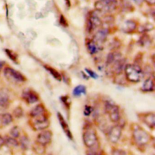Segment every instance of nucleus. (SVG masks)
Instances as JSON below:
<instances>
[{
	"instance_id": "obj_41",
	"label": "nucleus",
	"mask_w": 155,
	"mask_h": 155,
	"mask_svg": "<svg viewBox=\"0 0 155 155\" xmlns=\"http://www.w3.org/2000/svg\"><path fill=\"white\" fill-rule=\"evenodd\" d=\"M66 6L69 8L71 7V1H70V0H66Z\"/></svg>"
},
{
	"instance_id": "obj_8",
	"label": "nucleus",
	"mask_w": 155,
	"mask_h": 155,
	"mask_svg": "<svg viewBox=\"0 0 155 155\" xmlns=\"http://www.w3.org/2000/svg\"><path fill=\"white\" fill-rule=\"evenodd\" d=\"M125 59L122 58V56H121L116 59L109 67L106 68H110L111 73L116 76H119L122 73L124 68H125Z\"/></svg>"
},
{
	"instance_id": "obj_12",
	"label": "nucleus",
	"mask_w": 155,
	"mask_h": 155,
	"mask_svg": "<svg viewBox=\"0 0 155 155\" xmlns=\"http://www.w3.org/2000/svg\"><path fill=\"white\" fill-rule=\"evenodd\" d=\"M122 127L119 125H116L111 128L108 134V138L112 143H117L121 137Z\"/></svg>"
},
{
	"instance_id": "obj_35",
	"label": "nucleus",
	"mask_w": 155,
	"mask_h": 155,
	"mask_svg": "<svg viewBox=\"0 0 155 155\" xmlns=\"http://www.w3.org/2000/svg\"><path fill=\"white\" fill-rule=\"evenodd\" d=\"M61 100L63 101V103L67 107H69L70 106V100H69V98L68 96H63V97H61Z\"/></svg>"
},
{
	"instance_id": "obj_4",
	"label": "nucleus",
	"mask_w": 155,
	"mask_h": 155,
	"mask_svg": "<svg viewBox=\"0 0 155 155\" xmlns=\"http://www.w3.org/2000/svg\"><path fill=\"white\" fill-rule=\"evenodd\" d=\"M31 127L35 131L46 129L50 125V121L46 113L43 115L32 117L30 122Z\"/></svg>"
},
{
	"instance_id": "obj_15",
	"label": "nucleus",
	"mask_w": 155,
	"mask_h": 155,
	"mask_svg": "<svg viewBox=\"0 0 155 155\" xmlns=\"http://www.w3.org/2000/svg\"><path fill=\"white\" fill-rule=\"evenodd\" d=\"M57 116H58V118L59 120V122L61 124V126L62 127V129H63L64 133L66 134V135H67V137L70 139V140H72L73 138V135L72 134L69 129V125L67 124L66 121L65 120L64 118L63 117V116L61 115V113L58 112L57 114Z\"/></svg>"
},
{
	"instance_id": "obj_25",
	"label": "nucleus",
	"mask_w": 155,
	"mask_h": 155,
	"mask_svg": "<svg viewBox=\"0 0 155 155\" xmlns=\"http://www.w3.org/2000/svg\"><path fill=\"white\" fill-rule=\"evenodd\" d=\"M139 42L142 46L149 45L151 44V38L148 35L144 34L140 38Z\"/></svg>"
},
{
	"instance_id": "obj_31",
	"label": "nucleus",
	"mask_w": 155,
	"mask_h": 155,
	"mask_svg": "<svg viewBox=\"0 0 155 155\" xmlns=\"http://www.w3.org/2000/svg\"><path fill=\"white\" fill-rule=\"evenodd\" d=\"M5 52L7 55H8V56L10 58V59L13 61V62H16L17 61V55L15 53H13L12 51H11L9 50H5Z\"/></svg>"
},
{
	"instance_id": "obj_18",
	"label": "nucleus",
	"mask_w": 155,
	"mask_h": 155,
	"mask_svg": "<svg viewBox=\"0 0 155 155\" xmlns=\"http://www.w3.org/2000/svg\"><path fill=\"white\" fill-rule=\"evenodd\" d=\"M86 46L88 53L92 55L96 54L101 49L100 45L95 42L93 39L88 41L87 42Z\"/></svg>"
},
{
	"instance_id": "obj_13",
	"label": "nucleus",
	"mask_w": 155,
	"mask_h": 155,
	"mask_svg": "<svg viewBox=\"0 0 155 155\" xmlns=\"http://www.w3.org/2000/svg\"><path fill=\"white\" fill-rule=\"evenodd\" d=\"M138 117L149 128L154 129L155 126V114L153 112L141 114Z\"/></svg>"
},
{
	"instance_id": "obj_22",
	"label": "nucleus",
	"mask_w": 155,
	"mask_h": 155,
	"mask_svg": "<svg viewBox=\"0 0 155 155\" xmlns=\"http://www.w3.org/2000/svg\"><path fill=\"white\" fill-rule=\"evenodd\" d=\"M122 56V55L119 53H110L107 57L106 59V67H109L114 61L116 59H117L119 57Z\"/></svg>"
},
{
	"instance_id": "obj_33",
	"label": "nucleus",
	"mask_w": 155,
	"mask_h": 155,
	"mask_svg": "<svg viewBox=\"0 0 155 155\" xmlns=\"http://www.w3.org/2000/svg\"><path fill=\"white\" fill-rule=\"evenodd\" d=\"M92 112H93L92 107H91L90 106H85L84 110V114L85 116H89Z\"/></svg>"
},
{
	"instance_id": "obj_21",
	"label": "nucleus",
	"mask_w": 155,
	"mask_h": 155,
	"mask_svg": "<svg viewBox=\"0 0 155 155\" xmlns=\"http://www.w3.org/2000/svg\"><path fill=\"white\" fill-rule=\"evenodd\" d=\"M13 118L12 116L8 113L3 114L0 115V123L1 125L7 126L12 122Z\"/></svg>"
},
{
	"instance_id": "obj_38",
	"label": "nucleus",
	"mask_w": 155,
	"mask_h": 155,
	"mask_svg": "<svg viewBox=\"0 0 155 155\" xmlns=\"http://www.w3.org/2000/svg\"><path fill=\"white\" fill-rule=\"evenodd\" d=\"M133 1L135 2V4H136L138 5H141L143 3L144 0H133Z\"/></svg>"
},
{
	"instance_id": "obj_42",
	"label": "nucleus",
	"mask_w": 155,
	"mask_h": 155,
	"mask_svg": "<svg viewBox=\"0 0 155 155\" xmlns=\"http://www.w3.org/2000/svg\"><path fill=\"white\" fill-rule=\"evenodd\" d=\"M4 65V62H2V61H0V71L1 70V69L3 67Z\"/></svg>"
},
{
	"instance_id": "obj_16",
	"label": "nucleus",
	"mask_w": 155,
	"mask_h": 155,
	"mask_svg": "<svg viewBox=\"0 0 155 155\" xmlns=\"http://www.w3.org/2000/svg\"><path fill=\"white\" fill-rule=\"evenodd\" d=\"M10 95L7 89L5 88L0 89V106L4 107L9 105Z\"/></svg>"
},
{
	"instance_id": "obj_10",
	"label": "nucleus",
	"mask_w": 155,
	"mask_h": 155,
	"mask_svg": "<svg viewBox=\"0 0 155 155\" xmlns=\"http://www.w3.org/2000/svg\"><path fill=\"white\" fill-rule=\"evenodd\" d=\"M22 99L29 104H33L37 102L40 98L38 94L32 89H26L22 94Z\"/></svg>"
},
{
	"instance_id": "obj_30",
	"label": "nucleus",
	"mask_w": 155,
	"mask_h": 155,
	"mask_svg": "<svg viewBox=\"0 0 155 155\" xmlns=\"http://www.w3.org/2000/svg\"><path fill=\"white\" fill-rule=\"evenodd\" d=\"M13 115L16 118H21L23 115V110L21 107H18L13 111Z\"/></svg>"
},
{
	"instance_id": "obj_11",
	"label": "nucleus",
	"mask_w": 155,
	"mask_h": 155,
	"mask_svg": "<svg viewBox=\"0 0 155 155\" xmlns=\"http://www.w3.org/2000/svg\"><path fill=\"white\" fill-rule=\"evenodd\" d=\"M52 139V132L50 130L44 129L41 130V132L36 137V142L46 146L50 143Z\"/></svg>"
},
{
	"instance_id": "obj_3",
	"label": "nucleus",
	"mask_w": 155,
	"mask_h": 155,
	"mask_svg": "<svg viewBox=\"0 0 155 155\" xmlns=\"http://www.w3.org/2000/svg\"><path fill=\"white\" fill-rule=\"evenodd\" d=\"M82 139L85 146L88 149L98 144L96 132L90 125L87 124L84 127Z\"/></svg>"
},
{
	"instance_id": "obj_20",
	"label": "nucleus",
	"mask_w": 155,
	"mask_h": 155,
	"mask_svg": "<svg viewBox=\"0 0 155 155\" xmlns=\"http://www.w3.org/2000/svg\"><path fill=\"white\" fill-rule=\"evenodd\" d=\"M142 90L144 92H153L155 90V82L152 78H150L145 80L144 82Z\"/></svg>"
},
{
	"instance_id": "obj_39",
	"label": "nucleus",
	"mask_w": 155,
	"mask_h": 155,
	"mask_svg": "<svg viewBox=\"0 0 155 155\" xmlns=\"http://www.w3.org/2000/svg\"><path fill=\"white\" fill-rule=\"evenodd\" d=\"M4 144V140L0 135V148L3 146Z\"/></svg>"
},
{
	"instance_id": "obj_17",
	"label": "nucleus",
	"mask_w": 155,
	"mask_h": 155,
	"mask_svg": "<svg viewBox=\"0 0 155 155\" xmlns=\"http://www.w3.org/2000/svg\"><path fill=\"white\" fill-rule=\"evenodd\" d=\"M136 28V23L132 20L126 21L122 27V30L126 33H131Z\"/></svg>"
},
{
	"instance_id": "obj_32",
	"label": "nucleus",
	"mask_w": 155,
	"mask_h": 155,
	"mask_svg": "<svg viewBox=\"0 0 155 155\" xmlns=\"http://www.w3.org/2000/svg\"><path fill=\"white\" fill-rule=\"evenodd\" d=\"M140 28H141L140 29V31L145 32V31L152 30L153 28V26L151 24H146L142 26Z\"/></svg>"
},
{
	"instance_id": "obj_36",
	"label": "nucleus",
	"mask_w": 155,
	"mask_h": 155,
	"mask_svg": "<svg viewBox=\"0 0 155 155\" xmlns=\"http://www.w3.org/2000/svg\"><path fill=\"white\" fill-rule=\"evenodd\" d=\"M112 155H126L127 153L122 150H120V149H115V150H113L112 152Z\"/></svg>"
},
{
	"instance_id": "obj_27",
	"label": "nucleus",
	"mask_w": 155,
	"mask_h": 155,
	"mask_svg": "<svg viewBox=\"0 0 155 155\" xmlns=\"http://www.w3.org/2000/svg\"><path fill=\"white\" fill-rule=\"evenodd\" d=\"M4 143L9 147H15L18 146L19 143L16 140V139L13 137H8L4 140Z\"/></svg>"
},
{
	"instance_id": "obj_24",
	"label": "nucleus",
	"mask_w": 155,
	"mask_h": 155,
	"mask_svg": "<svg viewBox=\"0 0 155 155\" xmlns=\"http://www.w3.org/2000/svg\"><path fill=\"white\" fill-rule=\"evenodd\" d=\"M86 89L85 86L82 84L78 85L74 88L73 91V95L77 97H79L82 94H85L86 93Z\"/></svg>"
},
{
	"instance_id": "obj_37",
	"label": "nucleus",
	"mask_w": 155,
	"mask_h": 155,
	"mask_svg": "<svg viewBox=\"0 0 155 155\" xmlns=\"http://www.w3.org/2000/svg\"><path fill=\"white\" fill-rule=\"evenodd\" d=\"M60 24L63 25V26H64V27H67L68 26V23L66 19V18H64V16L63 15H61V17H60Z\"/></svg>"
},
{
	"instance_id": "obj_28",
	"label": "nucleus",
	"mask_w": 155,
	"mask_h": 155,
	"mask_svg": "<svg viewBox=\"0 0 155 155\" xmlns=\"http://www.w3.org/2000/svg\"><path fill=\"white\" fill-rule=\"evenodd\" d=\"M20 144L21 146V147L24 150H27L29 148V144H30V141L29 140L27 137H22L21 138L20 140Z\"/></svg>"
},
{
	"instance_id": "obj_2",
	"label": "nucleus",
	"mask_w": 155,
	"mask_h": 155,
	"mask_svg": "<svg viewBox=\"0 0 155 155\" xmlns=\"http://www.w3.org/2000/svg\"><path fill=\"white\" fill-rule=\"evenodd\" d=\"M132 135L135 143L138 146L147 145L150 141V136L149 133L137 124L133 126Z\"/></svg>"
},
{
	"instance_id": "obj_5",
	"label": "nucleus",
	"mask_w": 155,
	"mask_h": 155,
	"mask_svg": "<svg viewBox=\"0 0 155 155\" xmlns=\"http://www.w3.org/2000/svg\"><path fill=\"white\" fill-rule=\"evenodd\" d=\"M117 0H98L95 3V9L101 13H110L117 7Z\"/></svg>"
},
{
	"instance_id": "obj_19",
	"label": "nucleus",
	"mask_w": 155,
	"mask_h": 155,
	"mask_svg": "<svg viewBox=\"0 0 155 155\" xmlns=\"http://www.w3.org/2000/svg\"><path fill=\"white\" fill-rule=\"evenodd\" d=\"M46 113V110L45 107L42 104H40L36 105L35 107H33L31 110L30 112V116L31 118H32V117L43 115Z\"/></svg>"
},
{
	"instance_id": "obj_40",
	"label": "nucleus",
	"mask_w": 155,
	"mask_h": 155,
	"mask_svg": "<svg viewBox=\"0 0 155 155\" xmlns=\"http://www.w3.org/2000/svg\"><path fill=\"white\" fill-rule=\"evenodd\" d=\"M147 3L150 5H154L155 3V0H145Z\"/></svg>"
},
{
	"instance_id": "obj_29",
	"label": "nucleus",
	"mask_w": 155,
	"mask_h": 155,
	"mask_svg": "<svg viewBox=\"0 0 155 155\" xmlns=\"http://www.w3.org/2000/svg\"><path fill=\"white\" fill-rule=\"evenodd\" d=\"M10 135L12 136V137L15 138H18L20 135V131H19V127L18 126L13 127L10 130Z\"/></svg>"
},
{
	"instance_id": "obj_26",
	"label": "nucleus",
	"mask_w": 155,
	"mask_h": 155,
	"mask_svg": "<svg viewBox=\"0 0 155 155\" xmlns=\"http://www.w3.org/2000/svg\"><path fill=\"white\" fill-rule=\"evenodd\" d=\"M33 150L37 154L39 155H42L45 153L46 149H45V146L41 144L36 141V143L33 146Z\"/></svg>"
},
{
	"instance_id": "obj_34",
	"label": "nucleus",
	"mask_w": 155,
	"mask_h": 155,
	"mask_svg": "<svg viewBox=\"0 0 155 155\" xmlns=\"http://www.w3.org/2000/svg\"><path fill=\"white\" fill-rule=\"evenodd\" d=\"M85 71L88 74V75L91 78H95V79H96L98 77V74L96 73H95L93 71H92V70H91L90 69H87V68H85Z\"/></svg>"
},
{
	"instance_id": "obj_9",
	"label": "nucleus",
	"mask_w": 155,
	"mask_h": 155,
	"mask_svg": "<svg viewBox=\"0 0 155 155\" xmlns=\"http://www.w3.org/2000/svg\"><path fill=\"white\" fill-rule=\"evenodd\" d=\"M102 25V21L98 15L95 13H92L90 16L87 25V30L89 33Z\"/></svg>"
},
{
	"instance_id": "obj_7",
	"label": "nucleus",
	"mask_w": 155,
	"mask_h": 155,
	"mask_svg": "<svg viewBox=\"0 0 155 155\" xmlns=\"http://www.w3.org/2000/svg\"><path fill=\"white\" fill-rule=\"evenodd\" d=\"M4 74L5 78L16 82H24L26 78L20 72L10 68L7 67L4 70Z\"/></svg>"
},
{
	"instance_id": "obj_6",
	"label": "nucleus",
	"mask_w": 155,
	"mask_h": 155,
	"mask_svg": "<svg viewBox=\"0 0 155 155\" xmlns=\"http://www.w3.org/2000/svg\"><path fill=\"white\" fill-rule=\"evenodd\" d=\"M105 111L108 115L109 118L113 123H117L120 120L119 107L113 102L107 101L105 103Z\"/></svg>"
},
{
	"instance_id": "obj_1",
	"label": "nucleus",
	"mask_w": 155,
	"mask_h": 155,
	"mask_svg": "<svg viewBox=\"0 0 155 155\" xmlns=\"http://www.w3.org/2000/svg\"><path fill=\"white\" fill-rule=\"evenodd\" d=\"M124 71L126 78L130 82H139L144 76L141 67L137 64H128L126 65Z\"/></svg>"
},
{
	"instance_id": "obj_14",
	"label": "nucleus",
	"mask_w": 155,
	"mask_h": 155,
	"mask_svg": "<svg viewBox=\"0 0 155 155\" xmlns=\"http://www.w3.org/2000/svg\"><path fill=\"white\" fill-rule=\"evenodd\" d=\"M108 34L109 30L108 28H102L99 30L98 31H97V33L94 36L93 40L100 45V44H102L105 42Z\"/></svg>"
},
{
	"instance_id": "obj_23",
	"label": "nucleus",
	"mask_w": 155,
	"mask_h": 155,
	"mask_svg": "<svg viewBox=\"0 0 155 155\" xmlns=\"http://www.w3.org/2000/svg\"><path fill=\"white\" fill-rule=\"evenodd\" d=\"M44 68L48 71L49 72V73L55 78L56 80H58V81H61L62 80V76L61 75L58 73V71H57L55 69H54L53 68L51 67L49 65H44Z\"/></svg>"
}]
</instances>
